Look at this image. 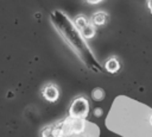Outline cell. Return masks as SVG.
Instances as JSON below:
<instances>
[{"instance_id": "1", "label": "cell", "mask_w": 152, "mask_h": 137, "mask_svg": "<svg viewBox=\"0 0 152 137\" xmlns=\"http://www.w3.org/2000/svg\"><path fill=\"white\" fill-rule=\"evenodd\" d=\"M51 23L56 31L61 35L65 43L87 63L90 66L89 61H91V52L84 41V37L81 35L80 30L76 27L75 23H72L62 11L56 10L50 14Z\"/></svg>"}, {"instance_id": "2", "label": "cell", "mask_w": 152, "mask_h": 137, "mask_svg": "<svg viewBox=\"0 0 152 137\" xmlns=\"http://www.w3.org/2000/svg\"><path fill=\"white\" fill-rule=\"evenodd\" d=\"M89 104L84 98H77L70 106V114L75 118H84L88 116Z\"/></svg>"}, {"instance_id": "3", "label": "cell", "mask_w": 152, "mask_h": 137, "mask_svg": "<svg viewBox=\"0 0 152 137\" xmlns=\"http://www.w3.org/2000/svg\"><path fill=\"white\" fill-rule=\"evenodd\" d=\"M108 20V14L103 11H97L91 17V24L94 26H103Z\"/></svg>"}, {"instance_id": "4", "label": "cell", "mask_w": 152, "mask_h": 137, "mask_svg": "<svg viewBox=\"0 0 152 137\" xmlns=\"http://www.w3.org/2000/svg\"><path fill=\"white\" fill-rule=\"evenodd\" d=\"M43 95H44V98H45L46 100H49V101H55V100L58 98V91H57V88H56L55 86L49 85V86H46V87L44 88Z\"/></svg>"}, {"instance_id": "5", "label": "cell", "mask_w": 152, "mask_h": 137, "mask_svg": "<svg viewBox=\"0 0 152 137\" xmlns=\"http://www.w3.org/2000/svg\"><path fill=\"white\" fill-rule=\"evenodd\" d=\"M104 68H106V70H107L108 73L114 74V73L119 71V69H120V62H119L115 57H110V58H108V60L106 61Z\"/></svg>"}, {"instance_id": "6", "label": "cell", "mask_w": 152, "mask_h": 137, "mask_svg": "<svg viewBox=\"0 0 152 137\" xmlns=\"http://www.w3.org/2000/svg\"><path fill=\"white\" fill-rule=\"evenodd\" d=\"M89 24H90L89 20H88L86 17H83V15H78V17L76 18V20H75V25H76V27L80 30V32H81L83 29H86Z\"/></svg>"}, {"instance_id": "7", "label": "cell", "mask_w": 152, "mask_h": 137, "mask_svg": "<svg viewBox=\"0 0 152 137\" xmlns=\"http://www.w3.org/2000/svg\"><path fill=\"white\" fill-rule=\"evenodd\" d=\"M81 35L84 37V38H93L95 36V26L90 23L86 29H83L81 31Z\"/></svg>"}, {"instance_id": "8", "label": "cell", "mask_w": 152, "mask_h": 137, "mask_svg": "<svg viewBox=\"0 0 152 137\" xmlns=\"http://www.w3.org/2000/svg\"><path fill=\"white\" fill-rule=\"evenodd\" d=\"M91 98H93L94 100H96V101L102 100V99L104 98V92H103V89H101V88H95V89L91 92Z\"/></svg>"}, {"instance_id": "9", "label": "cell", "mask_w": 152, "mask_h": 137, "mask_svg": "<svg viewBox=\"0 0 152 137\" xmlns=\"http://www.w3.org/2000/svg\"><path fill=\"white\" fill-rule=\"evenodd\" d=\"M94 116H95V117H101V116H102V108H100V107L95 108V110H94Z\"/></svg>"}, {"instance_id": "10", "label": "cell", "mask_w": 152, "mask_h": 137, "mask_svg": "<svg viewBox=\"0 0 152 137\" xmlns=\"http://www.w3.org/2000/svg\"><path fill=\"white\" fill-rule=\"evenodd\" d=\"M86 2H88V4H90V5H96V4H100V2H102L103 0H84Z\"/></svg>"}, {"instance_id": "11", "label": "cell", "mask_w": 152, "mask_h": 137, "mask_svg": "<svg viewBox=\"0 0 152 137\" xmlns=\"http://www.w3.org/2000/svg\"><path fill=\"white\" fill-rule=\"evenodd\" d=\"M147 8H148L150 13L152 14V0H147Z\"/></svg>"}, {"instance_id": "12", "label": "cell", "mask_w": 152, "mask_h": 137, "mask_svg": "<svg viewBox=\"0 0 152 137\" xmlns=\"http://www.w3.org/2000/svg\"><path fill=\"white\" fill-rule=\"evenodd\" d=\"M148 123H150V125L152 126V114L150 116V118H148Z\"/></svg>"}]
</instances>
